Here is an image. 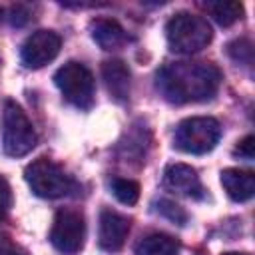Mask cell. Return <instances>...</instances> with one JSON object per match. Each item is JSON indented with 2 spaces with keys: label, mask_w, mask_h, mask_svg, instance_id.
<instances>
[{
  "label": "cell",
  "mask_w": 255,
  "mask_h": 255,
  "mask_svg": "<svg viewBox=\"0 0 255 255\" xmlns=\"http://www.w3.org/2000/svg\"><path fill=\"white\" fill-rule=\"evenodd\" d=\"M221 84V72L211 62H169L157 76L159 94L171 104L211 100Z\"/></svg>",
  "instance_id": "1"
},
{
  "label": "cell",
  "mask_w": 255,
  "mask_h": 255,
  "mask_svg": "<svg viewBox=\"0 0 255 255\" xmlns=\"http://www.w3.org/2000/svg\"><path fill=\"white\" fill-rule=\"evenodd\" d=\"M165 36H167V44L173 52L193 54V52L203 50L211 42L213 32H211L209 22L203 16L179 12L167 22Z\"/></svg>",
  "instance_id": "2"
},
{
  "label": "cell",
  "mask_w": 255,
  "mask_h": 255,
  "mask_svg": "<svg viewBox=\"0 0 255 255\" xmlns=\"http://www.w3.org/2000/svg\"><path fill=\"white\" fill-rule=\"evenodd\" d=\"M24 177L30 189L44 199H58L68 195L74 189V179L66 173V169L60 163L52 161L50 157L34 159L26 167Z\"/></svg>",
  "instance_id": "3"
},
{
  "label": "cell",
  "mask_w": 255,
  "mask_h": 255,
  "mask_svg": "<svg viewBox=\"0 0 255 255\" xmlns=\"http://www.w3.org/2000/svg\"><path fill=\"white\" fill-rule=\"evenodd\" d=\"M221 135V126L215 118H187L183 120L173 135V145L185 153L201 155L215 147Z\"/></svg>",
  "instance_id": "4"
},
{
  "label": "cell",
  "mask_w": 255,
  "mask_h": 255,
  "mask_svg": "<svg viewBox=\"0 0 255 255\" xmlns=\"http://www.w3.org/2000/svg\"><path fill=\"white\" fill-rule=\"evenodd\" d=\"M36 139L38 137L34 126L24 114V110L16 102L8 100L4 106V153L10 157H22L34 149Z\"/></svg>",
  "instance_id": "5"
},
{
  "label": "cell",
  "mask_w": 255,
  "mask_h": 255,
  "mask_svg": "<svg viewBox=\"0 0 255 255\" xmlns=\"http://www.w3.org/2000/svg\"><path fill=\"white\" fill-rule=\"evenodd\" d=\"M54 82L60 88L62 96L74 104L76 108L88 110L94 104V76L92 72L80 64V62H68L64 64L56 74Z\"/></svg>",
  "instance_id": "6"
},
{
  "label": "cell",
  "mask_w": 255,
  "mask_h": 255,
  "mask_svg": "<svg viewBox=\"0 0 255 255\" xmlns=\"http://www.w3.org/2000/svg\"><path fill=\"white\" fill-rule=\"evenodd\" d=\"M86 223L84 215L76 209H60L50 229L52 245L62 253H78L84 247Z\"/></svg>",
  "instance_id": "7"
},
{
  "label": "cell",
  "mask_w": 255,
  "mask_h": 255,
  "mask_svg": "<svg viewBox=\"0 0 255 255\" xmlns=\"http://www.w3.org/2000/svg\"><path fill=\"white\" fill-rule=\"evenodd\" d=\"M62 46V38L52 30H38L26 38L20 50L22 64L26 68H42L48 62H52Z\"/></svg>",
  "instance_id": "8"
},
{
  "label": "cell",
  "mask_w": 255,
  "mask_h": 255,
  "mask_svg": "<svg viewBox=\"0 0 255 255\" xmlns=\"http://www.w3.org/2000/svg\"><path fill=\"white\" fill-rule=\"evenodd\" d=\"M131 221L114 211V209H102L100 213V227H98V243L104 251H118L124 247L128 235H129Z\"/></svg>",
  "instance_id": "9"
},
{
  "label": "cell",
  "mask_w": 255,
  "mask_h": 255,
  "mask_svg": "<svg viewBox=\"0 0 255 255\" xmlns=\"http://www.w3.org/2000/svg\"><path fill=\"white\" fill-rule=\"evenodd\" d=\"M163 181H165V187H169L171 191H175L179 195L193 197V199L203 197V185L199 181L197 171L185 163L167 165L165 173H163Z\"/></svg>",
  "instance_id": "10"
},
{
  "label": "cell",
  "mask_w": 255,
  "mask_h": 255,
  "mask_svg": "<svg viewBox=\"0 0 255 255\" xmlns=\"http://www.w3.org/2000/svg\"><path fill=\"white\" fill-rule=\"evenodd\" d=\"M102 76L106 82V88L110 92V96L116 102H126L129 98V84H131V76L128 66L122 60H106L102 64Z\"/></svg>",
  "instance_id": "11"
},
{
  "label": "cell",
  "mask_w": 255,
  "mask_h": 255,
  "mask_svg": "<svg viewBox=\"0 0 255 255\" xmlns=\"http://www.w3.org/2000/svg\"><path fill=\"white\" fill-rule=\"evenodd\" d=\"M221 185L233 201H247L255 193V175L247 169L229 167L221 171Z\"/></svg>",
  "instance_id": "12"
},
{
  "label": "cell",
  "mask_w": 255,
  "mask_h": 255,
  "mask_svg": "<svg viewBox=\"0 0 255 255\" xmlns=\"http://www.w3.org/2000/svg\"><path fill=\"white\" fill-rule=\"evenodd\" d=\"M92 38L102 50H118L128 42L126 30L112 18H96L90 24Z\"/></svg>",
  "instance_id": "13"
},
{
  "label": "cell",
  "mask_w": 255,
  "mask_h": 255,
  "mask_svg": "<svg viewBox=\"0 0 255 255\" xmlns=\"http://www.w3.org/2000/svg\"><path fill=\"white\" fill-rule=\"evenodd\" d=\"M179 241L167 233H149L135 243V255H177Z\"/></svg>",
  "instance_id": "14"
},
{
  "label": "cell",
  "mask_w": 255,
  "mask_h": 255,
  "mask_svg": "<svg viewBox=\"0 0 255 255\" xmlns=\"http://www.w3.org/2000/svg\"><path fill=\"white\" fill-rule=\"evenodd\" d=\"M203 6L219 26H231L243 18L241 2H207Z\"/></svg>",
  "instance_id": "15"
},
{
  "label": "cell",
  "mask_w": 255,
  "mask_h": 255,
  "mask_svg": "<svg viewBox=\"0 0 255 255\" xmlns=\"http://www.w3.org/2000/svg\"><path fill=\"white\" fill-rule=\"evenodd\" d=\"M112 193L118 197V201H122L124 205H135L139 199V183L128 177H114L112 183Z\"/></svg>",
  "instance_id": "16"
},
{
  "label": "cell",
  "mask_w": 255,
  "mask_h": 255,
  "mask_svg": "<svg viewBox=\"0 0 255 255\" xmlns=\"http://www.w3.org/2000/svg\"><path fill=\"white\" fill-rule=\"evenodd\" d=\"M227 54L237 62V64H243V66H251L253 62V44L247 40V38H239L235 42H231L227 46Z\"/></svg>",
  "instance_id": "17"
},
{
  "label": "cell",
  "mask_w": 255,
  "mask_h": 255,
  "mask_svg": "<svg viewBox=\"0 0 255 255\" xmlns=\"http://www.w3.org/2000/svg\"><path fill=\"white\" fill-rule=\"evenodd\" d=\"M157 211H159L163 217H167L169 221L177 223V225H183V223L187 221V213H185L175 201H171V199H159V201H157Z\"/></svg>",
  "instance_id": "18"
},
{
  "label": "cell",
  "mask_w": 255,
  "mask_h": 255,
  "mask_svg": "<svg viewBox=\"0 0 255 255\" xmlns=\"http://www.w3.org/2000/svg\"><path fill=\"white\" fill-rule=\"evenodd\" d=\"M10 205H12V191H10L8 181L0 175V219H4V217H6V213H8Z\"/></svg>",
  "instance_id": "19"
},
{
  "label": "cell",
  "mask_w": 255,
  "mask_h": 255,
  "mask_svg": "<svg viewBox=\"0 0 255 255\" xmlns=\"http://www.w3.org/2000/svg\"><path fill=\"white\" fill-rule=\"evenodd\" d=\"M233 153L239 155V157H245V159H253V155H255V137L247 135L245 139H241L239 145L233 149Z\"/></svg>",
  "instance_id": "20"
},
{
  "label": "cell",
  "mask_w": 255,
  "mask_h": 255,
  "mask_svg": "<svg viewBox=\"0 0 255 255\" xmlns=\"http://www.w3.org/2000/svg\"><path fill=\"white\" fill-rule=\"evenodd\" d=\"M28 20H30V16H28V12L24 10V6H14V8H12L10 22H12L14 26H22V24H26Z\"/></svg>",
  "instance_id": "21"
},
{
  "label": "cell",
  "mask_w": 255,
  "mask_h": 255,
  "mask_svg": "<svg viewBox=\"0 0 255 255\" xmlns=\"http://www.w3.org/2000/svg\"><path fill=\"white\" fill-rule=\"evenodd\" d=\"M0 255H26V251H22L20 247H16L10 241H4V243H0Z\"/></svg>",
  "instance_id": "22"
},
{
  "label": "cell",
  "mask_w": 255,
  "mask_h": 255,
  "mask_svg": "<svg viewBox=\"0 0 255 255\" xmlns=\"http://www.w3.org/2000/svg\"><path fill=\"white\" fill-rule=\"evenodd\" d=\"M223 255H247V253H235V251H231V253H223Z\"/></svg>",
  "instance_id": "23"
},
{
  "label": "cell",
  "mask_w": 255,
  "mask_h": 255,
  "mask_svg": "<svg viewBox=\"0 0 255 255\" xmlns=\"http://www.w3.org/2000/svg\"><path fill=\"white\" fill-rule=\"evenodd\" d=\"M0 16H2V8H0Z\"/></svg>",
  "instance_id": "24"
}]
</instances>
